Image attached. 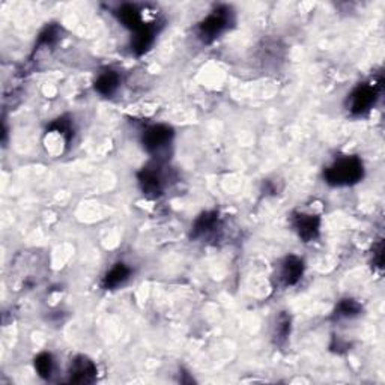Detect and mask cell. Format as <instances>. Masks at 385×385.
I'll list each match as a JSON object with an SVG mask.
<instances>
[{
    "instance_id": "obj_1",
    "label": "cell",
    "mask_w": 385,
    "mask_h": 385,
    "mask_svg": "<svg viewBox=\"0 0 385 385\" xmlns=\"http://www.w3.org/2000/svg\"><path fill=\"white\" fill-rule=\"evenodd\" d=\"M364 178V163L357 156H345L334 160L324 170V179L331 187H351Z\"/></svg>"
},
{
    "instance_id": "obj_2",
    "label": "cell",
    "mask_w": 385,
    "mask_h": 385,
    "mask_svg": "<svg viewBox=\"0 0 385 385\" xmlns=\"http://www.w3.org/2000/svg\"><path fill=\"white\" fill-rule=\"evenodd\" d=\"M234 23L232 9L226 5L217 6L197 24V36L204 43H213Z\"/></svg>"
},
{
    "instance_id": "obj_3",
    "label": "cell",
    "mask_w": 385,
    "mask_h": 385,
    "mask_svg": "<svg viewBox=\"0 0 385 385\" xmlns=\"http://www.w3.org/2000/svg\"><path fill=\"white\" fill-rule=\"evenodd\" d=\"M381 86V80L364 82L355 86L348 96V101H346V107H348L349 113L354 116H363V114L369 113L379 98Z\"/></svg>"
},
{
    "instance_id": "obj_4",
    "label": "cell",
    "mask_w": 385,
    "mask_h": 385,
    "mask_svg": "<svg viewBox=\"0 0 385 385\" xmlns=\"http://www.w3.org/2000/svg\"><path fill=\"white\" fill-rule=\"evenodd\" d=\"M173 137H175V131L172 127L166 123H156L143 131L142 144L153 160L163 161V153H166L172 146Z\"/></svg>"
},
{
    "instance_id": "obj_5",
    "label": "cell",
    "mask_w": 385,
    "mask_h": 385,
    "mask_svg": "<svg viewBox=\"0 0 385 385\" xmlns=\"http://www.w3.org/2000/svg\"><path fill=\"white\" fill-rule=\"evenodd\" d=\"M137 181L142 192L149 199H158L165 191V173H163V161L153 160L137 173Z\"/></svg>"
},
{
    "instance_id": "obj_6",
    "label": "cell",
    "mask_w": 385,
    "mask_h": 385,
    "mask_svg": "<svg viewBox=\"0 0 385 385\" xmlns=\"http://www.w3.org/2000/svg\"><path fill=\"white\" fill-rule=\"evenodd\" d=\"M292 227L303 243H313L321 235V217L309 213H294Z\"/></svg>"
},
{
    "instance_id": "obj_7",
    "label": "cell",
    "mask_w": 385,
    "mask_h": 385,
    "mask_svg": "<svg viewBox=\"0 0 385 385\" xmlns=\"http://www.w3.org/2000/svg\"><path fill=\"white\" fill-rule=\"evenodd\" d=\"M305 271V264L300 256L289 255L286 256L278 266V280L286 287L295 286L301 280Z\"/></svg>"
},
{
    "instance_id": "obj_8",
    "label": "cell",
    "mask_w": 385,
    "mask_h": 385,
    "mask_svg": "<svg viewBox=\"0 0 385 385\" xmlns=\"http://www.w3.org/2000/svg\"><path fill=\"white\" fill-rule=\"evenodd\" d=\"M96 365L84 355H79L71 363L70 381L74 384H91L96 379Z\"/></svg>"
},
{
    "instance_id": "obj_9",
    "label": "cell",
    "mask_w": 385,
    "mask_h": 385,
    "mask_svg": "<svg viewBox=\"0 0 385 385\" xmlns=\"http://www.w3.org/2000/svg\"><path fill=\"white\" fill-rule=\"evenodd\" d=\"M157 27L156 23L143 24L139 31L133 32L131 36V50L137 56H142L151 50V47L156 43Z\"/></svg>"
},
{
    "instance_id": "obj_10",
    "label": "cell",
    "mask_w": 385,
    "mask_h": 385,
    "mask_svg": "<svg viewBox=\"0 0 385 385\" xmlns=\"http://www.w3.org/2000/svg\"><path fill=\"white\" fill-rule=\"evenodd\" d=\"M113 14L116 15L118 22L123 27L130 29L131 32H136L143 24H146V22H144V18H143V14H142V9L134 3H123Z\"/></svg>"
},
{
    "instance_id": "obj_11",
    "label": "cell",
    "mask_w": 385,
    "mask_h": 385,
    "mask_svg": "<svg viewBox=\"0 0 385 385\" xmlns=\"http://www.w3.org/2000/svg\"><path fill=\"white\" fill-rule=\"evenodd\" d=\"M218 229V214L216 211H208L202 213L191 226V238L192 239H204L209 235H213Z\"/></svg>"
},
{
    "instance_id": "obj_12",
    "label": "cell",
    "mask_w": 385,
    "mask_h": 385,
    "mask_svg": "<svg viewBox=\"0 0 385 385\" xmlns=\"http://www.w3.org/2000/svg\"><path fill=\"white\" fill-rule=\"evenodd\" d=\"M121 86V74L114 70H104L96 75V79L93 82V88L98 92L101 96H109L116 93Z\"/></svg>"
},
{
    "instance_id": "obj_13",
    "label": "cell",
    "mask_w": 385,
    "mask_h": 385,
    "mask_svg": "<svg viewBox=\"0 0 385 385\" xmlns=\"http://www.w3.org/2000/svg\"><path fill=\"white\" fill-rule=\"evenodd\" d=\"M131 268L123 264V262H118L114 264L107 273L104 274L103 277V287L107 289V291H113V289H118L119 286L125 285L131 277Z\"/></svg>"
},
{
    "instance_id": "obj_14",
    "label": "cell",
    "mask_w": 385,
    "mask_h": 385,
    "mask_svg": "<svg viewBox=\"0 0 385 385\" xmlns=\"http://www.w3.org/2000/svg\"><path fill=\"white\" fill-rule=\"evenodd\" d=\"M361 313V305L352 298H345L339 304H337L334 316L337 319H351V317L358 316Z\"/></svg>"
},
{
    "instance_id": "obj_15",
    "label": "cell",
    "mask_w": 385,
    "mask_h": 385,
    "mask_svg": "<svg viewBox=\"0 0 385 385\" xmlns=\"http://www.w3.org/2000/svg\"><path fill=\"white\" fill-rule=\"evenodd\" d=\"M33 365H35L36 373L40 375L41 378L50 379L53 372H54V358H53V355L48 354V352H41L40 355H36V357H35Z\"/></svg>"
},
{
    "instance_id": "obj_16",
    "label": "cell",
    "mask_w": 385,
    "mask_h": 385,
    "mask_svg": "<svg viewBox=\"0 0 385 385\" xmlns=\"http://www.w3.org/2000/svg\"><path fill=\"white\" fill-rule=\"evenodd\" d=\"M62 29L56 24H48L44 31L38 36V45L40 47H52L59 41Z\"/></svg>"
},
{
    "instance_id": "obj_17",
    "label": "cell",
    "mask_w": 385,
    "mask_h": 385,
    "mask_svg": "<svg viewBox=\"0 0 385 385\" xmlns=\"http://www.w3.org/2000/svg\"><path fill=\"white\" fill-rule=\"evenodd\" d=\"M50 131H54V133H59L61 136L63 137L65 143H70L73 136H74V128H73V122L70 119L66 118H59L56 119L52 127H50Z\"/></svg>"
},
{
    "instance_id": "obj_18",
    "label": "cell",
    "mask_w": 385,
    "mask_h": 385,
    "mask_svg": "<svg viewBox=\"0 0 385 385\" xmlns=\"http://www.w3.org/2000/svg\"><path fill=\"white\" fill-rule=\"evenodd\" d=\"M289 334H291V317L287 315H280L275 325V339L278 343H283L287 340Z\"/></svg>"
}]
</instances>
